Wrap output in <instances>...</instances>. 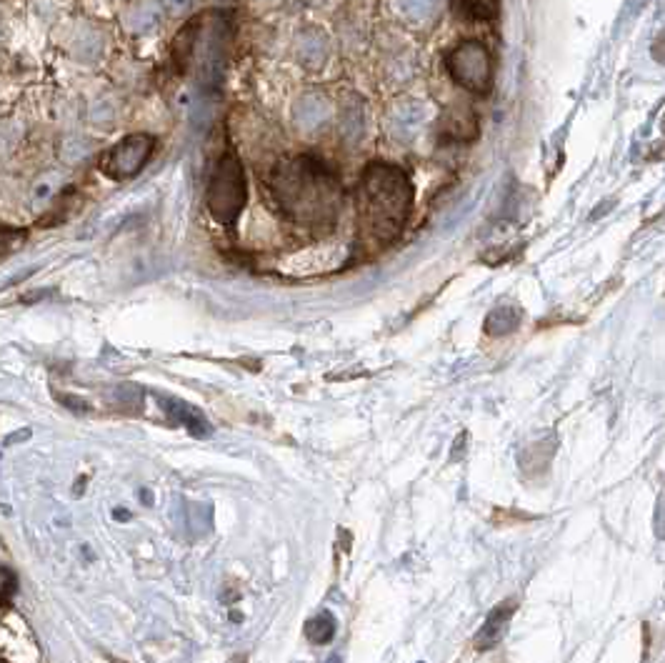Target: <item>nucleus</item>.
<instances>
[{"label": "nucleus", "instance_id": "f257e3e1", "mask_svg": "<svg viewBox=\"0 0 665 663\" xmlns=\"http://www.w3.org/2000/svg\"><path fill=\"white\" fill-rule=\"evenodd\" d=\"M268 191L280 216L305 231H330L343 211V186L315 156L280 163L270 173Z\"/></svg>", "mask_w": 665, "mask_h": 663}, {"label": "nucleus", "instance_id": "a211bd4d", "mask_svg": "<svg viewBox=\"0 0 665 663\" xmlns=\"http://www.w3.org/2000/svg\"><path fill=\"white\" fill-rule=\"evenodd\" d=\"M325 663H343V658H340V656H330Z\"/></svg>", "mask_w": 665, "mask_h": 663}, {"label": "nucleus", "instance_id": "6e6552de", "mask_svg": "<svg viewBox=\"0 0 665 663\" xmlns=\"http://www.w3.org/2000/svg\"><path fill=\"white\" fill-rule=\"evenodd\" d=\"M445 136L450 141H473L478 133V123H475V113L470 108H453L450 116L443 118Z\"/></svg>", "mask_w": 665, "mask_h": 663}, {"label": "nucleus", "instance_id": "20e7f679", "mask_svg": "<svg viewBox=\"0 0 665 663\" xmlns=\"http://www.w3.org/2000/svg\"><path fill=\"white\" fill-rule=\"evenodd\" d=\"M450 78L473 96H488L493 88V61L490 51L480 41H463L448 53Z\"/></svg>", "mask_w": 665, "mask_h": 663}, {"label": "nucleus", "instance_id": "2eb2a0df", "mask_svg": "<svg viewBox=\"0 0 665 663\" xmlns=\"http://www.w3.org/2000/svg\"><path fill=\"white\" fill-rule=\"evenodd\" d=\"M463 441H465V433H460V436H458V443H455V453H453V456H450V461H458V458L463 456V451H465Z\"/></svg>", "mask_w": 665, "mask_h": 663}, {"label": "nucleus", "instance_id": "39448f33", "mask_svg": "<svg viewBox=\"0 0 665 663\" xmlns=\"http://www.w3.org/2000/svg\"><path fill=\"white\" fill-rule=\"evenodd\" d=\"M153 148L155 138L148 136V133H135V136L123 138L100 158V173H105L113 181H128V178L138 176L143 171L148 158L153 156Z\"/></svg>", "mask_w": 665, "mask_h": 663}, {"label": "nucleus", "instance_id": "7ed1b4c3", "mask_svg": "<svg viewBox=\"0 0 665 663\" xmlns=\"http://www.w3.org/2000/svg\"><path fill=\"white\" fill-rule=\"evenodd\" d=\"M245 198H248V183L243 166L233 153H225L213 168L205 191V206L218 223H233L245 208Z\"/></svg>", "mask_w": 665, "mask_h": 663}, {"label": "nucleus", "instance_id": "9b49d317", "mask_svg": "<svg viewBox=\"0 0 665 663\" xmlns=\"http://www.w3.org/2000/svg\"><path fill=\"white\" fill-rule=\"evenodd\" d=\"M523 453H530V458H520V466L530 468V473H540L545 471V466H548L550 458H553V443H535V446H530V451Z\"/></svg>", "mask_w": 665, "mask_h": 663}, {"label": "nucleus", "instance_id": "1a4fd4ad", "mask_svg": "<svg viewBox=\"0 0 665 663\" xmlns=\"http://www.w3.org/2000/svg\"><path fill=\"white\" fill-rule=\"evenodd\" d=\"M305 636L315 643V646H325V643L333 641L335 636V616L328 611H320L318 616L310 618L305 623Z\"/></svg>", "mask_w": 665, "mask_h": 663}, {"label": "nucleus", "instance_id": "423d86ee", "mask_svg": "<svg viewBox=\"0 0 665 663\" xmlns=\"http://www.w3.org/2000/svg\"><path fill=\"white\" fill-rule=\"evenodd\" d=\"M515 608H518V601H515V598H505V601H500L498 606L488 613V618H485V623L473 638V646L478 648V651H488V648H495L503 641Z\"/></svg>", "mask_w": 665, "mask_h": 663}, {"label": "nucleus", "instance_id": "dca6fc26", "mask_svg": "<svg viewBox=\"0 0 665 663\" xmlns=\"http://www.w3.org/2000/svg\"><path fill=\"white\" fill-rule=\"evenodd\" d=\"M115 518H118V521H128L130 513L128 511H115Z\"/></svg>", "mask_w": 665, "mask_h": 663}, {"label": "nucleus", "instance_id": "412c9836", "mask_svg": "<svg viewBox=\"0 0 665 663\" xmlns=\"http://www.w3.org/2000/svg\"><path fill=\"white\" fill-rule=\"evenodd\" d=\"M420 663H423V661H420Z\"/></svg>", "mask_w": 665, "mask_h": 663}, {"label": "nucleus", "instance_id": "0eeeda50", "mask_svg": "<svg viewBox=\"0 0 665 663\" xmlns=\"http://www.w3.org/2000/svg\"><path fill=\"white\" fill-rule=\"evenodd\" d=\"M158 401H160V406H163V411L168 413L175 423H180V426L188 428L193 436L203 438L210 433V423L205 421V416L198 411V408L188 406V403H183V401H175V398L158 396Z\"/></svg>", "mask_w": 665, "mask_h": 663}, {"label": "nucleus", "instance_id": "4468645a", "mask_svg": "<svg viewBox=\"0 0 665 663\" xmlns=\"http://www.w3.org/2000/svg\"><path fill=\"white\" fill-rule=\"evenodd\" d=\"M25 438H30V428H25V431H15V433H10V436L3 441V446H13V443L25 441Z\"/></svg>", "mask_w": 665, "mask_h": 663}, {"label": "nucleus", "instance_id": "9d476101", "mask_svg": "<svg viewBox=\"0 0 665 663\" xmlns=\"http://www.w3.org/2000/svg\"><path fill=\"white\" fill-rule=\"evenodd\" d=\"M458 11L468 21H493L498 16V0H458Z\"/></svg>", "mask_w": 665, "mask_h": 663}, {"label": "nucleus", "instance_id": "aec40b11", "mask_svg": "<svg viewBox=\"0 0 665 663\" xmlns=\"http://www.w3.org/2000/svg\"><path fill=\"white\" fill-rule=\"evenodd\" d=\"M0 663H5V661H0Z\"/></svg>", "mask_w": 665, "mask_h": 663}, {"label": "nucleus", "instance_id": "f03ea898", "mask_svg": "<svg viewBox=\"0 0 665 663\" xmlns=\"http://www.w3.org/2000/svg\"><path fill=\"white\" fill-rule=\"evenodd\" d=\"M413 211V186L403 168L375 161L355 186V228L358 251L378 256L403 233Z\"/></svg>", "mask_w": 665, "mask_h": 663}, {"label": "nucleus", "instance_id": "f8f14e48", "mask_svg": "<svg viewBox=\"0 0 665 663\" xmlns=\"http://www.w3.org/2000/svg\"><path fill=\"white\" fill-rule=\"evenodd\" d=\"M515 326V316L508 311V308H500V311H495L493 316H488V333H493V336H503V333H508L510 328Z\"/></svg>", "mask_w": 665, "mask_h": 663}, {"label": "nucleus", "instance_id": "6ab92c4d", "mask_svg": "<svg viewBox=\"0 0 665 663\" xmlns=\"http://www.w3.org/2000/svg\"><path fill=\"white\" fill-rule=\"evenodd\" d=\"M140 498H143V501H148V503L153 501V498H150V493H148V491H143V493H140Z\"/></svg>", "mask_w": 665, "mask_h": 663}, {"label": "nucleus", "instance_id": "f3484780", "mask_svg": "<svg viewBox=\"0 0 665 663\" xmlns=\"http://www.w3.org/2000/svg\"><path fill=\"white\" fill-rule=\"evenodd\" d=\"M245 661H248V658H245V653H238V656H235L230 663H245Z\"/></svg>", "mask_w": 665, "mask_h": 663}, {"label": "nucleus", "instance_id": "ddd939ff", "mask_svg": "<svg viewBox=\"0 0 665 663\" xmlns=\"http://www.w3.org/2000/svg\"><path fill=\"white\" fill-rule=\"evenodd\" d=\"M23 236L25 233L18 231V228H8V226L0 228V256H5V253H8Z\"/></svg>", "mask_w": 665, "mask_h": 663}]
</instances>
